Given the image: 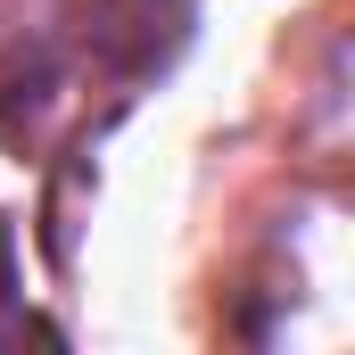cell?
<instances>
[{
	"mask_svg": "<svg viewBox=\"0 0 355 355\" xmlns=\"http://www.w3.org/2000/svg\"><path fill=\"white\" fill-rule=\"evenodd\" d=\"M75 17H91V25H83V42L107 58V67L141 75V67H157V58L182 42V25H190V0H75Z\"/></svg>",
	"mask_w": 355,
	"mask_h": 355,
	"instance_id": "cell-1",
	"label": "cell"
}]
</instances>
